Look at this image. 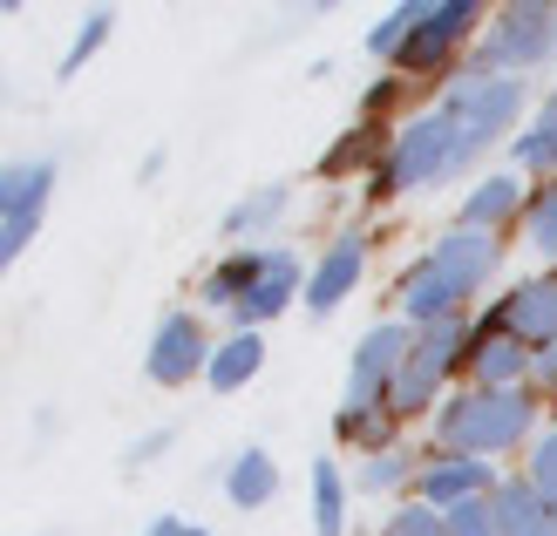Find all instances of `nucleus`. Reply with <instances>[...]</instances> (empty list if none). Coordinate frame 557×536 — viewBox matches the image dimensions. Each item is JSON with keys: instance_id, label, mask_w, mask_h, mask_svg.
<instances>
[{"instance_id": "nucleus-1", "label": "nucleus", "mask_w": 557, "mask_h": 536, "mask_svg": "<svg viewBox=\"0 0 557 536\" xmlns=\"http://www.w3.org/2000/svg\"><path fill=\"white\" fill-rule=\"evenodd\" d=\"M537 421H544V394L537 387H462V394L442 401L429 448L504 462L517 448H537Z\"/></svg>"}, {"instance_id": "nucleus-2", "label": "nucleus", "mask_w": 557, "mask_h": 536, "mask_svg": "<svg viewBox=\"0 0 557 536\" xmlns=\"http://www.w3.org/2000/svg\"><path fill=\"white\" fill-rule=\"evenodd\" d=\"M469 144L456 136V123L442 116V109H414V116L395 129V144H387V163L368 177L374 197H414V190H435L469 171Z\"/></svg>"}, {"instance_id": "nucleus-3", "label": "nucleus", "mask_w": 557, "mask_h": 536, "mask_svg": "<svg viewBox=\"0 0 557 536\" xmlns=\"http://www.w3.org/2000/svg\"><path fill=\"white\" fill-rule=\"evenodd\" d=\"M469 340H476V313L469 320H442V326H414V347L401 360V381H395V401L387 414L401 421H435L442 401H449V381L469 366Z\"/></svg>"}, {"instance_id": "nucleus-4", "label": "nucleus", "mask_w": 557, "mask_h": 536, "mask_svg": "<svg viewBox=\"0 0 557 536\" xmlns=\"http://www.w3.org/2000/svg\"><path fill=\"white\" fill-rule=\"evenodd\" d=\"M435 109L456 123V136L469 144V157H483L490 144H517L523 129V109H531V89H523V75H483V68H456L442 82Z\"/></svg>"}, {"instance_id": "nucleus-5", "label": "nucleus", "mask_w": 557, "mask_h": 536, "mask_svg": "<svg viewBox=\"0 0 557 536\" xmlns=\"http://www.w3.org/2000/svg\"><path fill=\"white\" fill-rule=\"evenodd\" d=\"M490 27V8H476V0H422V14H414V35L401 48L395 75L401 82H449L456 75V54L469 48L476 54Z\"/></svg>"}, {"instance_id": "nucleus-6", "label": "nucleus", "mask_w": 557, "mask_h": 536, "mask_svg": "<svg viewBox=\"0 0 557 536\" xmlns=\"http://www.w3.org/2000/svg\"><path fill=\"white\" fill-rule=\"evenodd\" d=\"M408 347H414L408 320H374L368 333H360L354 353H347V394H341V408H333V421H381L387 401H395Z\"/></svg>"}, {"instance_id": "nucleus-7", "label": "nucleus", "mask_w": 557, "mask_h": 536, "mask_svg": "<svg viewBox=\"0 0 557 536\" xmlns=\"http://www.w3.org/2000/svg\"><path fill=\"white\" fill-rule=\"evenodd\" d=\"M557 62V0H510V8H490V27L476 41L483 75H531Z\"/></svg>"}, {"instance_id": "nucleus-8", "label": "nucleus", "mask_w": 557, "mask_h": 536, "mask_svg": "<svg viewBox=\"0 0 557 536\" xmlns=\"http://www.w3.org/2000/svg\"><path fill=\"white\" fill-rule=\"evenodd\" d=\"M54 184H62V163L54 157H14L0 163V265H14L27 245H35L41 217L54 204Z\"/></svg>"}, {"instance_id": "nucleus-9", "label": "nucleus", "mask_w": 557, "mask_h": 536, "mask_svg": "<svg viewBox=\"0 0 557 536\" xmlns=\"http://www.w3.org/2000/svg\"><path fill=\"white\" fill-rule=\"evenodd\" d=\"M211 353H218V340H211V326L198 320V313H163L157 320V333H150V347H144V381L150 387H190V381H205L211 374Z\"/></svg>"}, {"instance_id": "nucleus-10", "label": "nucleus", "mask_w": 557, "mask_h": 536, "mask_svg": "<svg viewBox=\"0 0 557 536\" xmlns=\"http://www.w3.org/2000/svg\"><path fill=\"white\" fill-rule=\"evenodd\" d=\"M504 489V469L496 462H476V456H456V448H422V483H414V502L449 516L456 502H476V496H496Z\"/></svg>"}, {"instance_id": "nucleus-11", "label": "nucleus", "mask_w": 557, "mask_h": 536, "mask_svg": "<svg viewBox=\"0 0 557 536\" xmlns=\"http://www.w3.org/2000/svg\"><path fill=\"white\" fill-rule=\"evenodd\" d=\"M306 272H313V265H306L293 245H272L259 278H252V292L232 306V333H265L293 299H306Z\"/></svg>"}, {"instance_id": "nucleus-12", "label": "nucleus", "mask_w": 557, "mask_h": 536, "mask_svg": "<svg viewBox=\"0 0 557 536\" xmlns=\"http://www.w3.org/2000/svg\"><path fill=\"white\" fill-rule=\"evenodd\" d=\"M429 259H435V272L456 286V299H462V306H476V299L490 292V278L504 272V238L469 232V224H449V232L429 245Z\"/></svg>"}, {"instance_id": "nucleus-13", "label": "nucleus", "mask_w": 557, "mask_h": 536, "mask_svg": "<svg viewBox=\"0 0 557 536\" xmlns=\"http://www.w3.org/2000/svg\"><path fill=\"white\" fill-rule=\"evenodd\" d=\"M483 320H496L504 333H517L531 353L557 347V272H537V278H523V286H510L504 299H490Z\"/></svg>"}, {"instance_id": "nucleus-14", "label": "nucleus", "mask_w": 557, "mask_h": 536, "mask_svg": "<svg viewBox=\"0 0 557 536\" xmlns=\"http://www.w3.org/2000/svg\"><path fill=\"white\" fill-rule=\"evenodd\" d=\"M368 278V238L360 232H341V238H326V251L313 259V272H306V313L313 320H326L333 306H347V292Z\"/></svg>"}, {"instance_id": "nucleus-15", "label": "nucleus", "mask_w": 557, "mask_h": 536, "mask_svg": "<svg viewBox=\"0 0 557 536\" xmlns=\"http://www.w3.org/2000/svg\"><path fill=\"white\" fill-rule=\"evenodd\" d=\"M469 387H531L537 374V353L517 340V333H504L496 320L476 313V340H469Z\"/></svg>"}, {"instance_id": "nucleus-16", "label": "nucleus", "mask_w": 557, "mask_h": 536, "mask_svg": "<svg viewBox=\"0 0 557 536\" xmlns=\"http://www.w3.org/2000/svg\"><path fill=\"white\" fill-rule=\"evenodd\" d=\"M523 211H531V190H523V177H517V171H483L476 184L462 190L456 224H469V232H490V238H504L510 224H523Z\"/></svg>"}, {"instance_id": "nucleus-17", "label": "nucleus", "mask_w": 557, "mask_h": 536, "mask_svg": "<svg viewBox=\"0 0 557 536\" xmlns=\"http://www.w3.org/2000/svg\"><path fill=\"white\" fill-rule=\"evenodd\" d=\"M265 251H272V245H232V251H218V259L205 265V278H198V299L211 306V313H232V306L252 292Z\"/></svg>"}, {"instance_id": "nucleus-18", "label": "nucleus", "mask_w": 557, "mask_h": 536, "mask_svg": "<svg viewBox=\"0 0 557 536\" xmlns=\"http://www.w3.org/2000/svg\"><path fill=\"white\" fill-rule=\"evenodd\" d=\"M414 483H422V456H414L408 441L381 448V456H360L354 462V489L360 496H387L401 510V502H414Z\"/></svg>"}, {"instance_id": "nucleus-19", "label": "nucleus", "mask_w": 557, "mask_h": 536, "mask_svg": "<svg viewBox=\"0 0 557 536\" xmlns=\"http://www.w3.org/2000/svg\"><path fill=\"white\" fill-rule=\"evenodd\" d=\"M387 144H395V129L374 123V116H360L341 144L320 157V177H374L381 163H387Z\"/></svg>"}, {"instance_id": "nucleus-20", "label": "nucleus", "mask_w": 557, "mask_h": 536, "mask_svg": "<svg viewBox=\"0 0 557 536\" xmlns=\"http://www.w3.org/2000/svg\"><path fill=\"white\" fill-rule=\"evenodd\" d=\"M293 211V184H259V190H245L238 204L218 217V232H225L232 245H259V238H272V224Z\"/></svg>"}, {"instance_id": "nucleus-21", "label": "nucleus", "mask_w": 557, "mask_h": 536, "mask_svg": "<svg viewBox=\"0 0 557 536\" xmlns=\"http://www.w3.org/2000/svg\"><path fill=\"white\" fill-rule=\"evenodd\" d=\"M278 496V462H272V448H238V456L225 462V502L232 510H265V502Z\"/></svg>"}, {"instance_id": "nucleus-22", "label": "nucleus", "mask_w": 557, "mask_h": 536, "mask_svg": "<svg viewBox=\"0 0 557 536\" xmlns=\"http://www.w3.org/2000/svg\"><path fill=\"white\" fill-rule=\"evenodd\" d=\"M510 171H531V177H557V89L531 109V123L517 129V144H510Z\"/></svg>"}, {"instance_id": "nucleus-23", "label": "nucleus", "mask_w": 557, "mask_h": 536, "mask_svg": "<svg viewBox=\"0 0 557 536\" xmlns=\"http://www.w3.org/2000/svg\"><path fill=\"white\" fill-rule=\"evenodd\" d=\"M496 523H504V536H557V510L531 489V475H504V489H496Z\"/></svg>"}, {"instance_id": "nucleus-24", "label": "nucleus", "mask_w": 557, "mask_h": 536, "mask_svg": "<svg viewBox=\"0 0 557 536\" xmlns=\"http://www.w3.org/2000/svg\"><path fill=\"white\" fill-rule=\"evenodd\" d=\"M259 366H265V333H225V340H218V353H211L205 387H211V394H238V387L259 381Z\"/></svg>"}, {"instance_id": "nucleus-25", "label": "nucleus", "mask_w": 557, "mask_h": 536, "mask_svg": "<svg viewBox=\"0 0 557 536\" xmlns=\"http://www.w3.org/2000/svg\"><path fill=\"white\" fill-rule=\"evenodd\" d=\"M306 489H313V536H347V489H354V475L333 456H313Z\"/></svg>"}, {"instance_id": "nucleus-26", "label": "nucleus", "mask_w": 557, "mask_h": 536, "mask_svg": "<svg viewBox=\"0 0 557 536\" xmlns=\"http://www.w3.org/2000/svg\"><path fill=\"white\" fill-rule=\"evenodd\" d=\"M523 245L544 259V272H557V177L531 190V211H523Z\"/></svg>"}, {"instance_id": "nucleus-27", "label": "nucleus", "mask_w": 557, "mask_h": 536, "mask_svg": "<svg viewBox=\"0 0 557 536\" xmlns=\"http://www.w3.org/2000/svg\"><path fill=\"white\" fill-rule=\"evenodd\" d=\"M414 14H422V0H401V8H387V14L368 27V35H360V48H368L374 62L395 68V62H401V48H408V35H414Z\"/></svg>"}, {"instance_id": "nucleus-28", "label": "nucleus", "mask_w": 557, "mask_h": 536, "mask_svg": "<svg viewBox=\"0 0 557 536\" xmlns=\"http://www.w3.org/2000/svg\"><path fill=\"white\" fill-rule=\"evenodd\" d=\"M116 35V8H89L75 21V41H69V54H62V75H75V68H89L96 62V48Z\"/></svg>"}, {"instance_id": "nucleus-29", "label": "nucleus", "mask_w": 557, "mask_h": 536, "mask_svg": "<svg viewBox=\"0 0 557 536\" xmlns=\"http://www.w3.org/2000/svg\"><path fill=\"white\" fill-rule=\"evenodd\" d=\"M374 536H449V523H442V510H429V502H401V510H387Z\"/></svg>"}, {"instance_id": "nucleus-30", "label": "nucleus", "mask_w": 557, "mask_h": 536, "mask_svg": "<svg viewBox=\"0 0 557 536\" xmlns=\"http://www.w3.org/2000/svg\"><path fill=\"white\" fill-rule=\"evenodd\" d=\"M523 475H531V489L557 510V421L537 435V448H531V462H523Z\"/></svg>"}, {"instance_id": "nucleus-31", "label": "nucleus", "mask_w": 557, "mask_h": 536, "mask_svg": "<svg viewBox=\"0 0 557 536\" xmlns=\"http://www.w3.org/2000/svg\"><path fill=\"white\" fill-rule=\"evenodd\" d=\"M449 536H504V523H496V496H476V502H456L449 516Z\"/></svg>"}, {"instance_id": "nucleus-32", "label": "nucleus", "mask_w": 557, "mask_h": 536, "mask_svg": "<svg viewBox=\"0 0 557 536\" xmlns=\"http://www.w3.org/2000/svg\"><path fill=\"white\" fill-rule=\"evenodd\" d=\"M171 441H177V428H171V421H163V428L136 435V441L123 448V462H129V469H144V462H157V456H163V448H171Z\"/></svg>"}, {"instance_id": "nucleus-33", "label": "nucleus", "mask_w": 557, "mask_h": 536, "mask_svg": "<svg viewBox=\"0 0 557 536\" xmlns=\"http://www.w3.org/2000/svg\"><path fill=\"white\" fill-rule=\"evenodd\" d=\"M401 89H408V82H401L395 68H387V75L374 82V89H368V96H360V116H387V109H395V102H401Z\"/></svg>"}, {"instance_id": "nucleus-34", "label": "nucleus", "mask_w": 557, "mask_h": 536, "mask_svg": "<svg viewBox=\"0 0 557 536\" xmlns=\"http://www.w3.org/2000/svg\"><path fill=\"white\" fill-rule=\"evenodd\" d=\"M144 536H218V529L184 523V516H150V523H144Z\"/></svg>"}, {"instance_id": "nucleus-35", "label": "nucleus", "mask_w": 557, "mask_h": 536, "mask_svg": "<svg viewBox=\"0 0 557 536\" xmlns=\"http://www.w3.org/2000/svg\"><path fill=\"white\" fill-rule=\"evenodd\" d=\"M531 387L544 394V401H557V347H544V353H537V374H531Z\"/></svg>"}]
</instances>
